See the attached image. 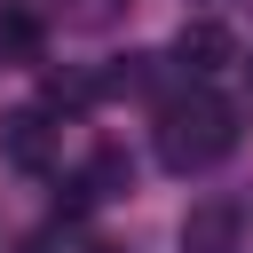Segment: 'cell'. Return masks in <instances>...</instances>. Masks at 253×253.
Returning a JSON list of instances; mask_svg holds the SVG:
<instances>
[{"mask_svg": "<svg viewBox=\"0 0 253 253\" xmlns=\"http://www.w3.org/2000/svg\"><path fill=\"white\" fill-rule=\"evenodd\" d=\"M237 150V103L213 95V87H182L166 111H158V166L174 174H206Z\"/></svg>", "mask_w": 253, "mask_h": 253, "instance_id": "cell-1", "label": "cell"}, {"mask_svg": "<svg viewBox=\"0 0 253 253\" xmlns=\"http://www.w3.org/2000/svg\"><path fill=\"white\" fill-rule=\"evenodd\" d=\"M119 8H126V0H55V16H63V24H79V32H95V24H111Z\"/></svg>", "mask_w": 253, "mask_h": 253, "instance_id": "cell-7", "label": "cell"}, {"mask_svg": "<svg viewBox=\"0 0 253 253\" xmlns=\"http://www.w3.org/2000/svg\"><path fill=\"white\" fill-rule=\"evenodd\" d=\"M182 253H245V213H237V198H198L190 213H182V237H174Z\"/></svg>", "mask_w": 253, "mask_h": 253, "instance_id": "cell-4", "label": "cell"}, {"mask_svg": "<svg viewBox=\"0 0 253 253\" xmlns=\"http://www.w3.org/2000/svg\"><path fill=\"white\" fill-rule=\"evenodd\" d=\"M0 55L32 63V55H40V24H32V16H0Z\"/></svg>", "mask_w": 253, "mask_h": 253, "instance_id": "cell-6", "label": "cell"}, {"mask_svg": "<svg viewBox=\"0 0 253 253\" xmlns=\"http://www.w3.org/2000/svg\"><path fill=\"white\" fill-rule=\"evenodd\" d=\"M63 190H71V206H103V198H126L134 190V166H126V150H95Z\"/></svg>", "mask_w": 253, "mask_h": 253, "instance_id": "cell-5", "label": "cell"}, {"mask_svg": "<svg viewBox=\"0 0 253 253\" xmlns=\"http://www.w3.org/2000/svg\"><path fill=\"white\" fill-rule=\"evenodd\" d=\"M166 63L182 71V87H213V79L237 63V40H229V24H213V16H190V24L174 32Z\"/></svg>", "mask_w": 253, "mask_h": 253, "instance_id": "cell-2", "label": "cell"}, {"mask_svg": "<svg viewBox=\"0 0 253 253\" xmlns=\"http://www.w3.org/2000/svg\"><path fill=\"white\" fill-rule=\"evenodd\" d=\"M55 142H63V126H55L47 111H8V119H0V158H8L16 174H47V166H55Z\"/></svg>", "mask_w": 253, "mask_h": 253, "instance_id": "cell-3", "label": "cell"}]
</instances>
